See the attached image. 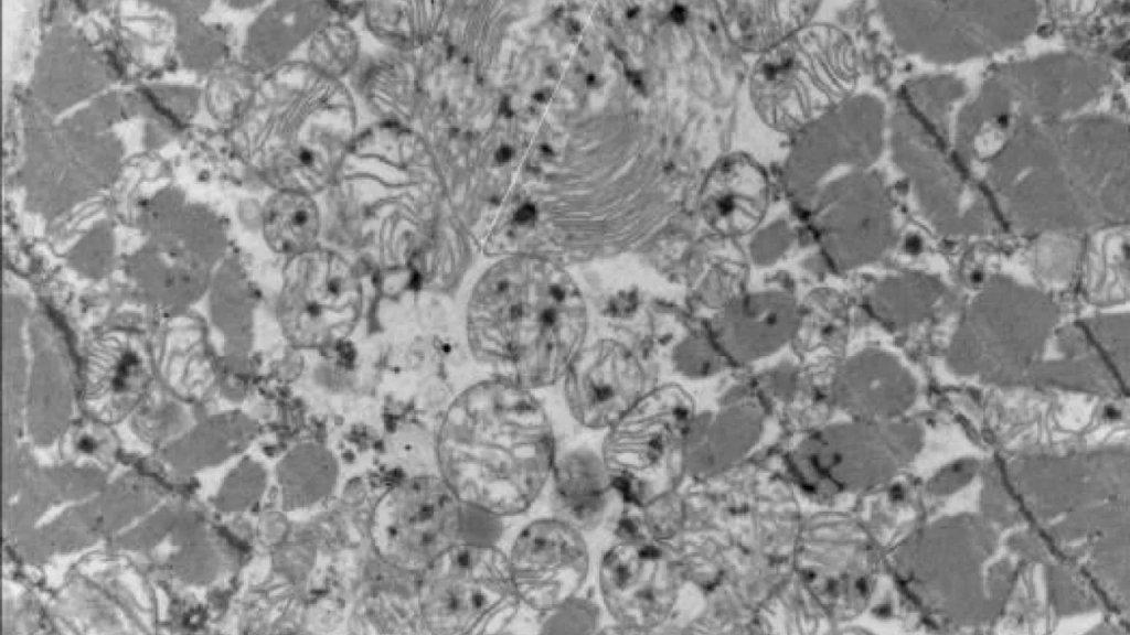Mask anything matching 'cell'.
<instances>
[{
    "mask_svg": "<svg viewBox=\"0 0 1130 635\" xmlns=\"http://www.w3.org/2000/svg\"><path fill=\"white\" fill-rule=\"evenodd\" d=\"M458 291L455 336L486 376L533 391L557 386L590 337L579 281L550 258H499L468 273Z\"/></svg>",
    "mask_w": 1130,
    "mask_h": 635,
    "instance_id": "6da1fadb",
    "label": "cell"
},
{
    "mask_svg": "<svg viewBox=\"0 0 1130 635\" xmlns=\"http://www.w3.org/2000/svg\"><path fill=\"white\" fill-rule=\"evenodd\" d=\"M438 448L443 477L458 498L504 519L535 505L558 451L537 391L486 375L448 403Z\"/></svg>",
    "mask_w": 1130,
    "mask_h": 635,
    "instance_id": "7a4b0ae2",
    "label": "cell"
},
{
    "mask_svg": "<svg viewBox=\"0 0 1130 635\" xmlns=\"http://www.w3.org/2000/svg\"><path fill=\"white\" fill-rule=\"evenodd\" d=\"M258 106V166L266 182L313 195L330 189L359 132L348 84L292 60L264 75Z\"/></svg>",
    "mask_w": 1130,
    "mask_h": 635,
    "instance_id": "3957f363",
    "label": "cell"
},
{
    "mask_svg": "<svg viewBox=\"0 0 1130 635\" xmlns=\"http://www.w3.org/2000/svg\"><path fill=\"white\" fill-rule=\"evenodd\" d=\"M694 407L680 384H654L603 433L599 452L621 504L641 506L674 491Z\"/></svg>",
    "mask_w": 1130,
    "mask_h": 635,
    "instance_id": "277c9868",
    "label": "cell"
},
{
    "mask_svg": "<svg viewBox=\"0 0 1130 635\" xmlns=\"http://www.w3.org/2000/svg\"><path fill=\"white\" fill-rule=\"evenodd\" d=\"M362 282L354 263L331 246L284 260L275 309L286 342L297 348L341 343L362 315Z\"/></svg>",
    "mask_w": 1130,
    "mask_h": 635,
    "instance_id": "5b68a950",
    "label": "cell"
},
{
    "mask_svg": "<svg viewBox=\"0 0 1130 635\" xmlns=\"http://www.w3.org/2000/svg\"><path fill=\"white\" fill-rule=\"evenodd\" d=\"M424 609L430 626L448 634H500L521 610L505 550L458 541L433 564Z\"/></svg>",
    "mask_w": 1130,
    "mask_h": 635,
    "instance_id": "8992f818",
    "label": "cell"
},
{
    "mask_svg": "<svg viewBox=\"0 0 1130 635\" xmlns=\"http://www.w3.org/2000/svg\"><path fill=\"white\" fill-rule=\"evenodd\" d=\"M699 313L733 367L755 373L796 353L807 310L799 289L781 275L747 273L724 300Z\"/></svg>",
    "mask_w": 1130,
    "mask_h": 635,
    "instance_id": "52a82bcc",
    "label": "cell"
},
{
    "mask_svg": "<svg viewBox=\"0 0 1130 635\" xmlns=\"http://www.w3.org/2000/svg\"><path fill=\"white\" fill-rule=\"evenodd\" d=\"M678 567L670 548L638 539L615 538L597 564V589L609 629L601 633H650L671 613Z\"/></svg>",
    "mask_w": 1130,
    "mask_h": 635,
    "instance_id": "ba28073f",
    "label": "cell"
},
{
    "mask_svg": "<svg viewBox=\"0 0 1130 635\" xmlns=\"http://www.w3.org/2000/svg\"><path fill=\"white\" fill-rule=\"evenodd\" d=\"M586 536L553 514L519 529L505 553L523 607L540 614L583 592L593 564Z\"/></svg>",
    "mask_w": 1130,
    "mask_h": 635,
    "instance_id": "9c48e42d",
    "label": "cell"
},
{
    "mask_svg": "<svg viewBox=\"0 0 1130 635\" xmlns=\"http://www.w3.org/2000/svg\"><path fill=\"white\" fill-rule=\"evenodd\" d=\"M653 385L640 354L614 335L590 336L558 383L572 420L601 433Z\"/></svg>",
    "mask_w": 1130,
    "mask_h": 635,
    "instance_id": "30bf717a",
    "label": "cell"
},
{
    "mask_svg": "<svg viewBox=\"0 0 1130 635\" xmlns=\"http://www.w3.org/2000/svg\"><path fill=\"white\" fill-rule=\"evenodd\" d=\"M775 427L772 406L755 385L728 379L706 405L694 407L682 441L683 474L702 476L747 456Z\"/></svg>",
    "mask_w": 1130,
    "mask_h": 635,
    "instance_id": "8fae6325",
    "label": "cell"
},
{
    "mask_svg": "<svg viewBox=\"0 0 1130 635\" xmlns=\"http://www.w3.org/2000/svg\"><path fill=\"white\" fill-rule=\"evenodd\" d=\"M462 502L444 477H426L394 489L376 517L388 555L407 563L433 564L460 541Z\"/></svg>",
    "mask_w": 1130,
    "mask_h": 635,
    "instance_id": "7c38bea8",
    "label": "cell"
},
{
    "mask_svg": "<svg viewBox=\"0 0 1130 635\" xmlns=\"http://www.w3.org/2000/svg\"><path fill=\"white\" fill-rule=\"evenodd\" d=\"M898 355L872 335L853 332L834 359L828 395L840 416L875 421L903 372Z\"/></svg>",
    "mask_w": 1130,
    "mask_h": 635,
    "instance_id": "4fadbf2b",
    "label": "cell"
},
{
    "mask_svg": "<svg viewBox=\"0 0 1130 635\" xmlns=\"http://www.w3.org/2000/svg\"><path fill=\"white\" fill-rule=\"evenodd\" d=\"M547 487L552 514L585 534L607 521L618 499L599 450L587 445L557 451Z\"/></svg>",
    "mask_w": 1130,
    "mask_h": 635,
    "instance_id": "5bb4252c",
    "label": "cell"
},
{
    "mask_svg": "<svg viewBox=\"0 0 1130 635\" xmlns=\"http://www.w3.org/2000/svg\"><path fill=\"white\" fill-rule=\"evenodd\" d=\"M348 86L376 122L416 126L423 100L422 72L414 54L392 50L362 55Z\"/></svg>",
    "mask_w": 1130,
    "mask_h": 635,
    "instance_id": "9a60e30c",
    "label": "cell"
},
{
    "mask_svg": "<svg viewBox=\"0 0 1130 635\" xmlns=\"http://www.w3.org/2000/svg\"><path fill=\"white\" fill-rule=\"evenodd\" d=\"M332 2L275 1L268 3L250 35V58L264 75L292 61L301 47L330 19Z\"/></svg>",
    "mask_w": 1130,
    "mask_h": 635,
    "instance_id": "2e32d148",
    "label": "cell"
},
{
    "mask_svg": "<svg viewBox=\"0 0 1130 635\" xmlns=\"http://www.w3.org/2000/svg\"><path fill=\"white\" fill-rule=\"evenodd\" d=\"M317 195L274 190L260 211V230L268 249L284 260L321 244L323 209Z\"/></svg>",
    "mask_w": 1130,
    "mask_h": 635,
    "instance_id": "e0dca14e",
    "label": "cell"
},
{
    "mask_svg": "<svg viewBox=\"0 0 1130 635\" xmlns=\"http://www.w3.org/2000/svg\"><path fill=\"white\" fill-rule=\"evenodd\" d=\"M362 18L369 33L385 49L414 54L435 37L443 4L427 1L364 2Z\"/></svg>",
    "mask_w": 1130,
    "mask_h": 635,
    "instance_id": "ac0fdd59",
    "label": "cell"
},
{
    "mask_svg": "<svg viewBox=\"0 0 1130 635\" xmlns=\"http://www.w3.org/2000/svg\"><path fill=\"white\" fill-rule=\"evenodd\" d=\"M667 362L674 383L723 385L736 370L699 319L679 320L667 344Z\"/></svg>",
    "mask_w": 1130,
    "mask_h": 635,
    "instance_id": "d6986e66",
    "label": "cell"
},
{
    "mask_svg": "<svg viewBox=\"0 0 1130 635\" xmlns=\"http://www.w3.org/2000/svg\"><path fill=\"white\" fill-rule=\"evenodd\" d=\"M362 55L358 31L345 19L334 17L311 36L305 61L322 75L345 82Z\"/></svg>",
    "mask_w": 1130,
    "mask_h": 635,
    "instance_id": "ffe728a7",
    "label": "cell"
},
{
    "mask_svg": "<svg viewBox=\"0 0 1130 635\" xmlns=\"http://www.w3.org/2000/svg\"><path fill=\"white\" fill-rule=\"evenodd\" d=\"M323 449L302 448L284 463L280 478L288 503L312 504L327 494L333 483V464Z\"/></svg>",
    "mask_w": 1130,
    "mask_h": 635,
    "instance_id": "44dd1931",
    "label": "cell"
},
{
    "mask_svg": "<svg viewBox=\"0 0 1130 635\" xmlns=\"http://www.w3.org/2000/svg\"><path fill=\"white\" fill-rule=\"evenodd\" d=\"M604 614L600 601L580 592L537 614V631L543 634H599L604 627Z\"/></svg>",
    "mask_w": 1130,
    "mask_h": 635,
    "instance_id": "7402d4cb",
    "label": "cell"
},
{
    "mask_svg": "<svg viewBox=\"0 0 1130 635\" xmlns=\"http://www.w3.org/2000/svg\"><path fill=\"white\" fill-rule=\"evenodd\" d=\"M504 518L462 503L460 541L499 546L504 535Z\"/></svg>",
    "mask_w": 1130,
    "mask_h": 635,
    "instance_id": "603a6c76",
    "label": "cell"
},
{
    "mask_svg": "<svg viewBox=\"0 0 1130 635\" xmlns=\"http://www.w3.org/2000/svg\"><path fill=\"white\" fill-rule=\"evenodd\" d=\"M514 150L510 146H501L494 153V159L498 163L504 164L513 159Z\"/></svg>",
    "mask_w": 1130,
    "mask_h": 635,
    "instance_id": "cb8c5ba5",
    "label": "cell"
}]
</instances>
